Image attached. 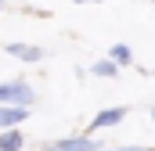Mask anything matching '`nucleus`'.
<instances>
[{"mask_svg": "<svg viewBox=\"0 0 155 151\" xmlns=\"http://www.w3.org/2000/svg\"><path fill=\"white\" fill-rule=\"evenodd\" d=\"M36 101L33 86L22 83V79H11V83H0V104H15V108H29Z\"/></svg>", "mask_w": 155, "mask_h": 151, "instance_id": "1", "label": "nucleus"}, {"mask_svg": "<svg viewBox=\"0 0 155 151\" xmlns=\"http://www.w3.org/2000/svg\"><path fill=\"white\" fill-rule=\"evenodd\" d=\"M4 50H7L11 58L25 61V65H36V61H43V47H36V43H4Z\"/></svg>", "mask_w": 155, "mask_h": 151, "instance_id": "2", "label": "nucleus"}, {"mask_svg": "<svg viewBox=\"0 0 155 151\" xmlns=\"http://www.w3.org/2000/svg\"><path fill=\"white\" fill-rule=\"evenodd\" d=\"M126 119V108L123 104H116V108H101V112L90 119V130H108V126H119Z\"/></svg>", "mask_w": 155, "mask_h": 151, "instance_id": "3", "label": "nucleus"}, {"mask_svg": "<svg viewBox=\"0 0 155 151\" xmlns=\"http://www.w3.org/2000/svg\"><path fill=\"white\" fill-rule=\"evenodd\" d=\"M101 144H94L87 133L83 137H65V140H58V144H51V151H97Z\"/></svg>", "mask_w": 155, "mask_h": 151, "instance_id": "4", "label": "nucleus"}, {"mask_svg": "<svg viewBox=\"0 0 155 151\" xmlns=\"http://www.w3.org/2000/svg\"><path fill=\"white\" fill-rule=\"evenodd\" d=\"M29 115V108H15V104H0V133L4 130H18V122Z\"/></svg>", "mask_w": 155, "mask_h": 151, "instance_id": "5", "label": "nucleus"}, {"mask_svg": "<svg viewBox=\"0 0 155 151\" xmlns=\"http://www.w3.org/2000/svg\"><path fill=\"white\" fill-rule=\"evenodd\" d=\"M18 148H25L22 130H4L0 133V151H18Z\"/></svg>", "mask_w": 155, "mask_h": 151, "instance_id": "6", "label": "nucleus"}, {"mask_svg": "<svg viewBox=\"0 0 155 151\" xmlns=\"http://www.w3.org/2000/svg\"><path fill=\"white\" fill-rule=\"evenodd\" d=\"M90 72L97 76V79H116V76H119V65L112 61V58H105V61H94Z\"/></svg>", "mask_w": 155, "mask_h": 151, "instance_id": "7", "label": "nucleus"}, {"mask_svg": "<svg viewBox=\"0 0 155 151\" xmlns=\"http://www.w3.org/2000/svg\"><path fill=\"white\" fill-rule=\"evenodd\" d=\"M108 58H112L116 65H134V50H130L126 43H116V47L108 50Z\"/></svg>", "mask_w": 155, "mask_h": 151, "instance_id": "8", "label": "nucleus"}, {"mask_svg": "<svg viewBox=\"0 0 155 151\" xmlns=\"http://www.w3.org/2000/svg\"><path fill=\"white\" fill-rule=\"evenodd\" d=\"M97 151H155V148H97Z\"/></svg>", "mask_w": 155, "mask_h": 151, "instance_id": "9", "label": "nucleus"}, {"mask_svg": "<svg viewBox=\"0 0 155 151\" xmlns=\"http://www.w3.org/2000/svg\"><path fill=\"white\" fill-rule=\"evenodd\" d=\"M72 4H101V0H72Z\"/></svg>", "mask_w": 155, "mask_h": 151, "instance_id": "10", "label": "nucleus"}, {"mask_svg": "<svg viewBox=\"0 0 155 151\" xmlns=\"http://www.w3.org/2000/svg\"><path fill=\"white\" fill-rule=\"evenodd\" d=\"M0 11H4V0H0Z\"/></svg>", "mask_w": 155, "mask_h": 151, "instance_id": "11", "label": "nucleus"}, {"mask_svg": "<svg viewBox=\"0 0 155 151\" xmlns=\"http://www.w3.org/2000/svg\"><path fill=\"white\" fill-rule=\"evenodd\" d=\"M152 119H155V108H152Z\"/></svg>", "mask_w": 155, "mask_h": 151, "instance_id": "12", "label": "nucleus"}]
</instances>
